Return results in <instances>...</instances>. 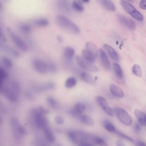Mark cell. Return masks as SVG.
<instances>
[{"label":"cell","mask_w":146,"mask_h":146,"mask_svg":"<svg viewBox=\"0 0 146 146\" xmlns=\"http://www.w3.org/2000/svg\"><path fill=\"white\" fill-rule=\"evenodd\" d=\"M121 4L124 11L130 15L134 19L140 21L144 20L143 15L129 3L122 0L121 1Z\"/></svg>","instance_id":"277c9868"},{"label":"cell","mask_w":146,"mask_h":146,"mask_svg":"<svg viewBox=\"0 0 146 146\" xmlns=\"http://www.w3.org/2000/svg\"><path fill=\"white\" fill-rule=\"evenodd\" d=\"M48 72L53 73H56V71H57V68H56V64L54 63L50 62H48Z\"/></svg>","instance_id":"e575fe53"},{"label":"cell","mask_w":146,"mask_h":146,"mask_svg":"<svg viewBox=\"0 0 146 146\" xmlns=\"http://www.w3.org/2000/svg\"><path fill=\"white\" fill-rule=\"evenodd\" d=\"M99 52L100 61L103 67L106 70L110 71L111 69V65L107 57V55L102 49H100L99 50Z\"/></svg>","instance_id":"4fadbf2b"},{"label":"cell","mask_w":146,"mask_h":146,"mask_svg":"<svg viewBox=\"0 0 146 146\" xmlns=\"http://www.w3.org/2000/svg\"><path fill=\"white\" fill-rule=\"evenodd\" d=\"M2 1L4 2H9L10 1V0H1Z\"/></svg>","instance_id":"c3c4849f"},{"label":"cell","mask_w":146,"mask_h":146,"mask_svg":"<svg viewBox=\"0 0 146 146\" xmlns=\"http://www.w3.org/2000/svg\"><path fill=\"white\" fill-rule=\"evenodd\" d=\"M46 115V109L42 106H40L32 111V117L33 123L37 127L43 129L48 126V121L45 116Z\"/></svg>","instance_id":"6da1fadb"},{"label":"cell","mask_w":146,"mask_h":146,"mask_svg":"<svg viewBox=\"0 0 146 146\" xmlns=\"http://www.w3.org/2000/svg\"><path fill=\"white\" fill-rule=\"evenodd\" d=\"M2 63L3 65L8 69L10 68L13 66L12 60L7 57H3L2 58Z\"/></svg>","instance_id":"836d02e7"},{"label":"cell","mask_w":146,"mask_h":146,"mask_svg":"<svg viewBox=\"0 0 146 146\" xmlns=\"http://www.w3.org/2000/svg\"><path fill=\"white\" fill-rule=\"evenodd\" d=\"M3 94L8 100L11 102L15 103L18 101V93L9 87H6L3 90Z\"/></svg>","instance_id":"7c38bea8"},{"label":"cell","mask_w":146,"mask_h":146,"mask_svg":"<svg viewBox=\"0 0 146 146\" xmlns=\"http://www.w3.org/2000/svg\"><path fill=\"white\" fill-rule=\"evenodd\" d=\"M136 145L137 146H146V144L141 141H136Z\"/></svg>","instance_id":"b9f144b4"},{"label":"cell","mask_w":146,"mask_h":146,"mask_svg":"<svg viewBox=\"0 0 146 146\" xmlns=\"http://www.w3.org/2000/svg\"><path fill=\"white\" fill-rule=\"evenodd\" d=\"M86 49L92 53L95 58H97L98 54V48L94 43L91 42L87 43L86 44Z\"/></svg>","instance_id":"cb8c5ba5"},{"label":"cell","mask_w":146,"mask_h":146,"mask_svg":"<svg viewBox=\"0 0 146 146\" xmlns=\"http://www.w3.org/2000/svg\"><path fill=\"white\" fill-rule=\"evenodd\" d=\"M2 120L1 117L0 116V124L2 123Z\"/></svg>","instance_id":"681fc988"},{"label":"cell","mask_w":146,"mask_h":146,"mask_svg":"<svg viewBox=\"0 0 146 146\" xmlns=\"http://www.w3.org/2000/svg\"><path fill=\"white\" fill-rule=\"evenodd\" d=\"M96 101L98 104L102 108L105 113L110 116L114 115V111L108 105L106 100L102 96H97L96 98Z\"/></svg>","instance_id":"9c48e42d"},{"label":"cell","mask_w":146,"mask_h":146,"mask_svg":"<svg viewBox=\"0 0 146 146\" xmlns=\"http://www.w3.org/2000/svg\"><path fill=\"white\" fill-rule=\"evenodd\" d=\"M7 73L3 69L0 67V79L4 80L7 77Z\"/></svg>","instance_id":"74e56055"},{"label":"cell","mask_w":146,"mask_h":146,"mask_svg":"<svg viewBox=\"0 0 146 146\" xmlns=\"http://www.w3.org/2000/svg\"><path fill=\"white\" fill-rule=\"evenodd\" d=\"M57 40L59 43H62L63 41V38L61 37V36L59 35V36L57 37Z\"/></svg>","instance_id":"7bdbcfd3"},{"label":"cell","mask_w":146,"mask_h":146,"mask_svg":"<svg viewBox=\"0 0 146 146\" xmlns=\"http://www.w3.org/2000/svg\"><path fill=\"white\" fill-rule=\"evenodd\" d=\"M116 134L117 135L121 137V138H122V139H124L127 140L129 141H131V142H134L133 139H132L130 137H128L127 135H125L124 134L120 132H118V131H116Z\"/></svg>","instance_id":"8d00e7d4"},{"label":"cell","mask_w":146,"mask_h":146,"mask_svg":"<svg viewBox=\"0 0 146 146\" xmlns=\"http://www.w3.org/2000/svg\"><path fill=\"white\" fill-rule=\"evenodd\" d=\"M43 130L44 137L46 140L50 143H54L56 141L55 136L49 126L44 128L43 129Z\"/></svg>","instance_id":"e0dca14e"},{"label":"cell","mask_w":146,"mask_h":146,"mask_svg":"<svg viewBox=\"0 0 146 146\" xmlns=\"http://www.w3.org/2000/svg\"><path fill=\"white\" fill-rule=\"evenodd\" d=\"M132 72L134 74L139 78H141L142 76V70L140 66L138 64H135L133 67Z\"/></svg>","instance_id":"d6a6232c"},{"label":"cell","mask_w":146,"mask_h":146,"mask_svg":"<svg viewBox=\"0 0 146 146\" xmlns=\"http://www.w3.org/2000/svg\"><path fill=\"white\" fill-rule=\"evenodd\" d=\"M7 32L10 39L18 49L22 52H26L28 51L29 45L25 39L23 38L11 28H7Z\"/></svg>","instance_id":"3957f363"},{"label":"cell","mask_w":146,"mask_h":146,"mask_svg":"<svg viewBox=\"0 0 146 146\" xmlns=\"http://www.w3.org/2000/svg\"><path fill=\"white\" fill-rule=\"evenodd\" d=\"M141 8L144 10H146V0H141L139 3Z\"/></svg>","instance_id":"ab89813d"},{"label":"cell","mask_w":146,"mask_h":146,"mask_svg":"<svg viewBox=\"0 0 146 146\" xmlns=\"http://www.w3.org/2000/svg\"><path fill=\"white\" fill-rule=\"evenodd\" d=\"M113 111L122 123L127 126H130L132 124V118L125 110L120 107H116L114 108Z\"/></svg>","instance_id":"8992f818"},{"label":"cell","mask_w":146,"mask_h":146,"mask_svg":"<svg viewBox=\"0 0 146 146\" xmlns=\"http://www.w3.org/2000/svg\"><path fill=\"white\" fill-rule=\"evenodd\" d=\"M134 129L135 131L136 132V133H139V132H140L141 127L140 126L139 124H135V125Z\"/></svg>","instance_id":"60d3db41"},{"label":"cell","mask_w":146,"mask_h":146,"mask_svg":"<svg viewBox=\"0 0 146 146\" xmlns=\"http://www.w3.org/2000/svg\"><path fill=\"white\" fill-rule=\"evenodd\" d=\"M127 1H128L130 2H133V0H127Z\"/></svg>","instance_id":"f907efd6"},{"label":"cell","mask_w":146,"mask_h":146,"mask_svg":"<svg viewBox=\"0 0 146 146\" xmlns=\"http://www.w3.org/2000/svg\"><path fill=\"white\" fill-rule=\"evenodd\" d=\"M104 49L107 52L109 56L114 61H117L119 60V56L117 52L111 46L108 44H104Z\"/></svg>","instance_id":"9a60e30c"},{"label":"cell","mask_w":146,"mask_h":146,"mask_svg":"<svg viewBox=\"0 0 146 146\" xmlns=\"http://www.w3.org/2000/svg\"><path fill=\"white\" fill-rule=\"evenodd\" d=\"M117 19L121 25L126 27L128 29L134 30L136 28L135 22L131 19L121 15H118Z\"/></svg>","instance_id":"30bf717a"},{"label":"cell","mask_w":146,"mask_h":146,"mask_svg":"<svg viewBox=\"0 0 146 146\" xmlns=\"http://www.w3.org/2000/svg\"><path fill=\"white\" fill-rule=\"evenodd\" d=\"M10 125L14 135L17 139L27 134L26 129L21 125L19 119L16 117H13L11 118Z\"/></svg>","instance_id":"5b68a950"},{"label":"cell","mask_w":146,"mask_h":146,"mask_svg":"<svg viewBox=\"0 0 146 146\" xmlns=\"http://www.w3.org/2000/svg\"><path fill=\"white\" fill-rule=\"evenodd\" d=\"M110 89L111 92L116 97L119 98H123L124 97L123 91L119 87L114 84H111L110 85Z\"/></svg>","instance_id":"ffe728a7"},{"label":"cell","mask_w":146,"mask_h":146,"mask_svg":"<svg viewBox=\"0 0 146 146\" xmlns=\"http://www.w3.org/2000/svg\"><path fill=\"white\" fill-rule=\"evenodd\" d=\"M55 87V85L53 82H48L46 83L42 89L44 90H50L54 89Z\"/></svg>","instance_id":"d590c367"},{"label":"cell","mask_w":146,"mask_h":146,"mask_svg":"<svg viewBox=\"0 0 146 146\" xmlns=\"http://www.w3.org/2000/svg\"><path fill=\"white\" fill-rule=\"evenodd\" d=\"M77 84L76 79L74 77H70L67 79L65 82V86L68 89L74 87Z\"/></svg>","instance_id":"4dcf8cb0"},{"label":"cell","mask_w":146,"mask_h":146,"mask_svg":"<svg viewBox=\"0 0 146 146\" xmlns=\"http://www.w3.org/2000/svg\"><path fill=\"white\" fill-rule=\"evenodd\" d=\"M3 3L0 0V11L3 9Z\"/></svg>","instance_id":"bcb514c9"},{"label":"cell","mask_w":146,"mask_h":146,"mask_svg":"<svg viewBox=\"0 0 146 146\" xmlns=\"http://www.w3.org/2000/svg\"><path fill=\"white\" fill-rule=\"evenodd\" d=\"M32 23L35 26L38 27H46L49 25L48 20L46 18H38L33 19Z\"/></svg>","instance_id":"2e32d148"},{"label":"cell","mask_w":146,"mask_h":146,"mask_svg":"<svg viewBox=\"0 0 146 146\" xmlns=\"http://www.w3.org/2000/svg\"><path fill=\"white\" fill-rule=\"evenodd\" d=\"M92 141L94 145L105 146L107 145L106 141L104 138L98 136L93 135L92 136Z\"/></svg>","instance_id":"4316f807"},{"label":"cell","mask_w":146,"mask_h":146,"mask_svg":"<svg viewBox=\"0 0 146 146\" xmlns=\"http://www.w3.org/2000/svg\"><path fill=\"white\" fill-rule=\"evenodd\" d=\"M100 4L106 10L110 12H114L116 10V7L111 0H98Z\"/></svg>","instance_id":"d6986e66"},{"label":"cell","mask_w":146,"mask_h":146,"mask_svg":"<svg viewBox=\"0 0 146 146\" xmlns=\"http://www.w3.org/2000/svg\"><path fill=\"white\" fill-rule=\"evenodd\" d=\"M3 80L0 79V90H1L2 89L3 85Z\"/></svg>","instance_id":"f6af8a7d"},{"label":"cell","mask_w":146,"mask_h":146,"mask_svg":"<svg viewBox=\"0 0 146 146\" xmlns=\"http://www.w3.org/2000/svg\"><path fill=\"white\" fill-rule=\"evenodd\" d=\"M80 77L83 81L89 85H94L96 84V81L92 75L87 72H82L81 73Z\"/></svg>","instance_id":"44dd1931"},{"label":"cell","mask_w":146,"mask_h":146,"mask_svg":"<svg viewBox=\"0 0 146 146\" xmlns=\"http://www.w3.org/2000/svg\"><path fill=\"white\" fill-rule=\"evenodd\" d=\"M47 103L52 109H56L59 106V104L56 99L52 97L47 98Z\"/></svg>","instance_id":"1f68e13d"},{"label":"cell","mask_w":146,"mask_h":146,"mask_svg":"<svg viewBox=\"0 0 146 146\" xmlns=\"http://www.w3.org/2000/svg\"><path fill=\"white\" fill-rule=\"evenodd\" d=\"M18 29L25 37H28L32 32V28L29 24L25 22L19 23L18 25Z\"/></svg>","instance_id":"5bb4252c"},{"label":"cell","mask_w":146,"mask_h":146,"mask_svg":"<svg viewBox=\"0 0 146 146\" xmlns=\"http://www.w3.org/2000/svg\"><path fill=\"white\" fill-rule=\"evenodd\" d=\"M77 117L79 121L84 125L88 126H93L94 125V121L89 116L86 115H81Z\"/></svg>","instance_id":"ac0fdd59"},{"label":"cell","mask_w":146,"mask_h":146,"mask_svg":"<svg viewBox=\"0 0 146 146\" xmlns=\"http://www.w3.org/2000/svg\"><path fill=\"white\" fill-rule=\"evenodd\" d=\"M82 57L86 61L91 63H94L95 62L96 58L87 50H83L82 51Z\"/></svg>","instance_id":"83f0119b"},{"label":"cell","mask_w":146,"mask_h":146,"mask_svg":"<svg viewBox=\"0 0 146 146\" xmlns=\"http://www.w3.org/2000/svg\"><path fill=\"white\" fill-rule=\"evenodd\" d=\"M72 7L75 11L79 13L84 11V7L82 2L80 0H74L72 3Z\"/></svg>","instance_id":"d4e9b609"},{"label":"cell","mask_w":146,"mask_h":146,"mask_svg":"<svg viewBox=\"0 0 146 146\" xmlns=\"http://www.w3.org/2000/svg\"><path fill=\"white\" fill-rule=\"evenodd\" d=\"M76 60L79 66L84 70L91 72H97L98 71L99 69L97 66H95L93 63H91L86 61L82 56H77Z\"/></svg>","instance_id":"52a82bcc"},{"label":"cell","mask_w":146,"mask_h":146,"mask_svg":"<svg viewBox=\"0 0 146 146\" xmlns=\"http://www.w3.org/2000/svg\"><path fill=\"white\" fill-rule=\"evenodd\" d=\"M82 2L85 3H88L89 2L90 0H80Z\"/></svg>","instance_id":"7dc6e473"},{"label":"cell","mask_w":146,"mask_h":146,"mask_svg":"<svg viewBox=\"0 0 146 146\" xmlns=\"http://www.w3.org/2000/svg\"><path fill=\"white\" fill-rule=\"evenodd\" d=\"M86 110V106L82 103H78L71 109L70 114L72 116L75 117H78L82 115Z\"/></svg>","instance_id":"8fae6325"},{"label":"cell","mask_w":146,"mask_h":146,"mask_svg":"<svg viewBox=\"0 0 146 146\" xmlns=\"http://www.w3.org/2000/svg\"><path fill=\"white\" fill-rule=\"evenodd\" d=\"M55 121L58 125H62L64 123V119L61 116H57L55 118Z\"/></svg>","instance_id":"f35d334b"},{"label":"cell","mask_w":146,"mask_h":146,"mask_svg":"<svg viewBox=\"0 0 146 146\" xmlns=\"http://www.w3.org/2000/svg\"><path fill=\"white\" fill-rule=\"evenodd\" d=\"M58 7L64 12H69L71 10L69 3L66 0H60L58 3Z\"/></svg>","instance_id":"f1b7e54d"},{"label":"cell","mask_w":146,"mask_h":146,"mask_svg":"<svg viewBox=\"0 0 146 146\" xmlns=\"http://www.w3.org/2000/svg\"><path fill=\"white\" fill-rule=\"evenodd\" d=\"M56 22L60 27L68 32L74 34L80 33V29L79 27L64 15H57L56 17Z\"/></svg>","instance_id":"7a4b0ae2"},{"label":"cell","mask_w":146,"mask_h":146,"mask_svg":"<svg viewBox=\"0 0 146 146\" xmlns=\"http://www.w3.org/2000/svg\"><path fill=\"white\" fill-rule=\"evenodd\" d=\"M74 55V50L72 47L68 46L64 49L63 55L65 59L68 61H71L73 60Z\"/></svg>","instance_id":"7402d4cb"},{"label":"cell","mask_w":146,"mask_h":146,"mask_svg":"<svg viewBox=\"0 0 146 146\" xmlns=\"http://www.w3.org/2000/svg\"><path fill=\"white\" fill-rule=\"evenodd\" d=\"M134 113L139 123L142 126H146V115L137 109L135 110Z\"/></svg>","instance_id":"603a6c76"},{"label":"cell","mask_w":146,"mask_h":146,"mask_svg":"<svg viewBox=\"0 0 146 146\" xmlns=\"http://www.w3.org/2000/svg\"><path fill=\"white\" fill-rule=\"evenodd\" d=\"M113 69L117 77L120 79H122L123 77V72L121 66L117 63H114L113 64Z\"/></svg>","instance_id":"f546056e"},{"label":"cell","mask_w":146,"mask_h":146,"mask_svg":"<svg viewBox=\"0 0 146 146\" xmlns=\"http://www.w3.org/2000/svg\"><path fill=\"white\" fill-rule=\"evenodd\" d=\"M33 66L35 70L41 74H46L48 72V62L42 59H35L33 61Z\"/></svg>","instance_id":"ba28073f"},{"label":"cell","mask_w":146,"mask_h":146,"mask_svg":"<svg viewBox=\"0 0 146 146\" xmlns=\"http://www.w3.org/2000/svg\"><path fill=\"white\" fill-rule=\"evenodd\" d=\"M116 145L117 146H124L123 142L121 140H118L117 141Z\"/></svg>","instance_id":"ee69618b"},{"label":"cell","mask_w":146,"mask_h":146,"mask_svg":"<svg viewBox=\"0 0 146 146\" xmlns=\"http://www.w3.org/2000/svg\"><path fill=\"white\" fill-rule=\"evenodd\" d=\"M103 125L106 130L110 133H115L116 131L114 125L108 120H104L103 122Z\"/></svg>","instance_id":"484cf974"}]
</instances>
